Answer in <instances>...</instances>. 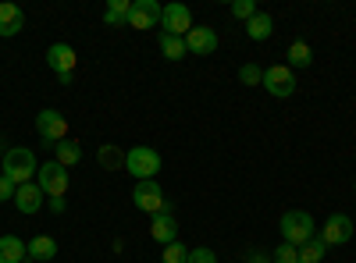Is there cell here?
I'll use <instances>...</instances> for the list:
<instances>
[{"instance_id":"6da1fadb","label":"cell","mask_w":356,"mask_h":263,"mask_svg":"<svg viewBox=\"0 0 356 263\" xmlns=\"http://www.w3.org/2000/svg\"><path fill=\"white\" fill-rule=\"evenodd\" d=\"M36 153L29 146H11L4 153V178H11L15 185H25V182H36Z\"/></svg>"},{"instance_id":"7a4b0ae2","label":"cell","mask_w":356,"mask_h":263,"mask_svg":"<svg viewBox=\"0 0 356 263\" xmlns=\"http://www.w3.org/2000/svg\"><path fill=\"white\" fill-rule=\"evenodd\" d=\"M278 231H282V242H289V246H307L314 235H317V224H314V217L307 214V210H289V214H282V221H278Z\"/></svg>"},{"instance_id":"3957f363","label":"cell","mask_w":356,"mask_h":263,"mask_svg":"<svg viewBox=\"0 0 356 263\" xmlns=\"http://www.w3.org/2000/svg\"><path fill=\"white\" fill-rule=\"evenodd\" d=\"M125 171L132 174L136 182H150V178H157V171H161V153L150 150V146H132V150L125 153Z\"/></svg>"},{"instance_id":"277c9868","label":"cell","mask_w":356,"mask_h":263,"mask_svg":"<svg viewBox=\"0 0 356 263\" xmlns=\"http://www.w3.org/2000/svg\"><path fill=\"white\" fill-rule=\"evenodd\" d=\"M68 167H61L57 160H47V164H40V171H36V185L47 192V199H54V196H65L68 192Z\"/></svg>"},{"instance_id":"5b68a950","label":"cell","mask_w":356,"mask_h":263,"mask_svg":"<svg viewBox=\"0 0 356 263\" xmlns=\"http://www.w3.org/2000/svg\"><path fill=\"white\" fill-rule=\"evenodd\" d=\"M132 203H136V210H143V214H161V210H168V199H164V189L157 185V178H150V182H136V189H132Z\"/></svg>"},{"instance_id":"8992f818","label":"cell","mask_w":356,"mask_h":263,"mask_svg":"<svg viewBox=\"0 0 356 263\" xmlns=\"http://www.w3.org/2000/svg\"><path fill=\"white\" fill-rule=\"evenodd\" d=\"M36 135H40L43 142H50V146L65 142V139H68V121H65V114L54 110V107L40 110V114H36Z\"/></svg>"},{"instance_id":"52a82bcc","label":"cell","mask_w":356,"mask_h":263,"mask_svg":"<svg viewBox=\"0 0 356 263\" xmlns=\"http://www.w3.org/2000/svg\"><path fill=\"white\" fill-rule=\"evenodd\" d=\"M264 90L271 93V96H278V100H289L292 93H296V71L289 68V65H271V68H264Z\"/></svg>"},{"instance_id":"ba28073f","label":"cell","mask_w":356,"mask_h":263,"mask_svg":"<svg viewBox=\"0 0 356 263\" xmlns=\"http://www.w3.org/2000/svg\"><path fill=\"white\" fill-rule=\"evenodd\" d=\"M161 28H164L168 36H182V40H186L189 28H193V11L175 0V4H168L164 15H161Z\"/></svg>"},{"instance_id":"9c48e42d","label":"cell","mask_w":356,"mask_h":263,"mask_svg":"<svg viewBox=\"0 0 356 263\" xmlns=\"http://www.w3.org/2000/svg\"><path fill=\"white\" fill-rule=\"evenodd\" d=\"M353 239V217L349 214H332L321 224V242L324 246H346Z\"/></svg>"},{"instance_id":"30bf717a","label":"cell","mask_w":356,"mask_h":263,"mask_svg":"<svg viewBox=\"0 0 356 263\" xmlns=\"http://www.w3.org/2000/svg\"><path fill=\"white\" fill-rule=\"evenodd\" d=\"M164 8L157 0H132V11H129V25L132 28H157L161 25Z\"/></svg>"},{"instance_id":"8fae6325","label":"cell","mask_w":356,"mask_h":263,"mask_svg":"<svg viewBox=\"0 0 356 263\" xmlns=\"http://www.w3.org/2000/svg\"><path fill=\"white\" fill-rule=\"evenodd\" d=\"M186 50L196 53V57H211L218 50V33L211 25H193L189 36H186Z\"/></svg>"},{"instance_id":"7c38bea8","label":"cell","mask_w":356,"mask_h":263,"mask_svg":"<svg viewBox=\"0 0 356 263\" xmlns=\"http://www.w3.org/2000/svg\"><path fill=\"white\" fill-rule=\"evenodd\" d=\"M150 239L161 242V246L178 242V217H175L171 210H161V214L150 217Z\"/></svg>"},{"instance_id":"4fadbf2b","label":"cell","mask_w":356,"mask_h":263,"mask_svg":"<svg viewBox=\"0 0 356 263\" xmlns=\"http://www.w3.org/2000/svg\"><path fill=\"white\" fill-rule=\"evenodd\" d=\"M43 199H47V192L36 182H25L15 192V207H18V214H40L43 210Z\"/></svg>"},{"instance_id":"5bb4252c","label":"cell","mask_w":356,"mask_h":263,"mask_svg":"<svg viewBox=\"0 0 356 263\" xmlns=\"http://www.w3.org/2000/svg\"><path fill=\"white\" fill-rule=\"evenodd\" d=\"M75 46H68V43H54L50 50H47V65L54 68V75H72L75 71Z\"/></svg>"},{"instance_id":"9a60e30c","label":"cell","mask_w":356,"mask_h":263,"mask_svg":"<svg viewBox=\"0 0 356 263\" xmlns=\"http://www.w3.org/2000/svg\"><path fill=\"white\" fill-rule=\"evenodd\" d=\"M22 28H25V15H22V8L18 4H8V0H4V4H0V36H18L22 33Z\"/></svg>"},{"instance_id":"2e32d148","label":"cell","mask_w":356,"mask_h":263,"mask_svg":"<svg viewBox=\"0 0 356 263\" xmlns=\"http://www.w3.org/2000/svg\"><path fill=\"white\" fill-rule=\"evenodd\" d=\"M29 260V242L18 235H0V263H25Z\"/></svg>"},{"instance_id":"e0dca14e","label":"cell","mask_w":356,"mask_h":263,"mask_svg":"<svg viewBox=\"0 0 356 263\" xmlns=\"http://www.w3.org/2000/svg\"><path fill=\"white\" fill-rule=\"evenodd\" d=\"M271 33H275V18L267 15V11H257L250 22H246V36L253 40V43H264V40H271Z\"/></svg>"},{"instance_id":"ac0fdd59","label":"cell","mask_w":356,"mask_h":263,"mask_svg":"<svg viewBox=\"0 0 356 263\" xmlns=\"http://www.w3.org/2000/svg\"><path fill=\"white\" fill-rule=\"evenodd\" d=\"M285 57H289V68L296 71V68H310L314 65V50H310V43L307 40H292L289 43V50H285Z\"/></svg>"},{"instance_id":"d6986e66","label":"cell","mask_w":356,"mask_h":263,"mask_svg":"<svg viewBox=\"0 0 356 263\" xmlns=\"http://www.w3.org/2000/svg\"><path fill=\"white\" fill-rule=\"evenodd\" d=\"M57 256V242L50 235H36L33 242H29V260L33 263H50Z\"/></svg>"},{"instance_id":"ffe728a7","label":"cell","mask_w":356,"mask_h":263,"mask_svg":"<svg viewBox=\"0 0 356 263\" xmlns=\"http://www.w3.org/2000/svg\"><path fill=\"white\" fill-rule=\"evenodd\" d=\"M54 160L61 164V167H75L82 160V146L75 139H65V142H57L54 146Z\"/></svg>"},{"instance_id":"44dd1931","label":"cell","mask_w":356,"mask_h":263,"mask_svg":"<svg viewBox=\"0 0 356 263\" xmlns=\"http://www.w3.org/2000/svg\"><path fill=\"white\" fill-rule=\"evenodd\" d=\"M97 160H100L104 171H122V167H125V153H122V146H114V142H104V146H100Z\"/></svg>"},{"instance_id":"7402d4cb","label":"cell","mask_w":356,"mask_h":263,"mask_svg":"<svg viewBox=\"0 0 356 263\" xmlns=\"http://www.w3.org/2000/svg\"><path fill=\"white\" fill-rule=\"evenodd\" d=\"M157 46H161V53L168 57V61H182V57L189 53L182 36H168V33H161V36H157Z\"/></svg>"},{"instance_id":"603a6c76","label":"cell","mask_w":356,"mask_h":263,"mask_svg":"<svg viewBox=\"0 0 356 263\" xmlns=\"http://www.w3.org/2000/svg\"><path fill=\"white\" fill-rule=\"evenodd\" d=\"M129 11H132V0H107L104 22L107 25H122V22H129Z\"/></svg>"},{"instance_id":"cb8c5ba5","label":"cell","mask_w":356,"mask_h":263,"mask_svg":"<svg viewBox=\"0 0 356 263\" xmlns=\"http://www.w3.org/2000/svg\"><path fill=\"white\" fill-rule=\"evenodd\" d=\"M324 256H328V246L321 242V235H314L307 246H300V263H321Z\"/></svg>"},{"instance_id":"d4e9b609","label":"cell","mask_w":356,"mask_h":263,"mask_svg":"<svg viewBox=\"0 0 356 263\" xmlns=\"http://www.w3.org/2000/svg\"><path fill=\"white\" fill-rule=\"evenodd\" d=\"M161 263H189V249L182 242H171V246H164Z\"/></svg>"},{"instance_id":"484cf974","label":"cell","mask_w":356,"mask_h":263,"mask_svg":"<svg viewBox=\"0 0 356 263\" xmlns=\"http://www.w3.org/2000/svg\"><path fill=\"white\" fill-rule=\"evenodd\" d=\"M260 8L253 4V0H232V18H239V22H250Z\"/></svg>"},{"instance_id":"4316f807","label":"cell","mask_w":356,"mask_h":263,"mask_svg":"<svg viewBox=\"0 0 356 263\" xmlns=\"http://www.w3.org/2000/svg\"><path fill=\"white\" fill-rule=\"evenodd\" d=\"M239 82H243V85H260V82H264V68L253 65V61L243 65V68H239Z\"/></svg>"},{"instance_id":"83f0119b","label":"cell","mask_w":356,"mask_h":263,"mask_svg":"<svg viewBox=\"0 0 356 263\" xmlns=\"http://www.w3.org/2000/svg\"><path fill=\"white\" fill-rule=\"evenodd\" d=\"M271 263H300V249L289 246V242H282V246L271 253Z\"/></svg>"},{"instance_id":"f1b7e54d","label":"cell","mask_w":356,"mask_h":263,"mask_svg":"<svg viewBox=\"0 0 356 263\" xmlns=\"http://www.w3.org/2000/svg\"><path fill=\"white\" fill-rule=\"evenodd\" d=\"M189 263H218V253H214V249H207V246L189 249Z\"/></svg>"},{"instance_id":"f546056e","label":"cell","mask_w":356,"mask_h":263,"mask_svg":"<svg viewBox=\"0 0 356 263\" xmlns=\"http://www.w3.org/2000/svg\"><path fill=\"white\" fill-rule=\"evenodd\" d=\"M15 192H18V185H15L11 178H4V174H0V203H8V199H15Z\"/></svg>"},{"instance_id":"4dcf8cb0","label":"cell","mask_w":356,"mask_h":263,"mask_svg":"<svg viewBox=\"0 0 356 263\" xmlns=\"http://www.w3.org/2000/svg\"><path fill=\"white\" fill-rule=\"evenodd\" d=\"M47 207H50L54 214H65V207H68V199H65V196H54V199L47 203Z\"/></svg>"},{"instance_id":"1f68e13d","label":"cell","mask_w":356,"mask_h":263,"mask_svg":"<svg viewBox=\"0 0 356 263\" xmlns=\"http://www.w3.org/2000/svg\"><path fill=\"white\" fill-rule=\"evenodd\" d=\"M246 263H271V256H264V253H250Z\"/></svg>"},{"instance_id":"d6a6232c","label":"cell","mask_w":356,"mask_h":263,"mask_svg":"<svg viewBox=\"0 0 356 263\" xmlns=\"http://www.w3.org/2000/svg\"><path fill=\"white\" fill-rule=\"evenodd\" d=\"M353 189H356V185H353Z\"/></svg>"}]
</instances>
